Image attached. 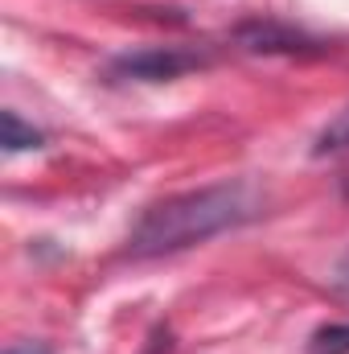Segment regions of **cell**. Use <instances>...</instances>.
Masks as SVG:
<instances>
[{"label":"cell","mask_w":349,"mask_h":354,"mask_svg":"<svg viewBox=\"0 0 349 354\" xmlns=\"http://www.w3.org/2000/svg\"><path fill=\"white\" fill-rule=\"evenodd\" d=\"M337 288H346L349 292V252H346V260L337 264Z\"/></svg>","instance_id":"8"},{"label":"cell","mask_w":349,"mask_h":354,"mask_svg":"<svg viewBox=\"0 0 349 354\" xmlns=\"http://www.w3.org/2000/svg\"><path fill=\"white\" fill-rule=\"evenodd\" d=\"M263 214V194L255 181L235 177V181H214V185H197L173 198L152 202L140 223L128 235V252L132 256H169L185 252L193 243H206L222 231H235L251 218Z\"/></svg>","instance_id":"1"},{"label":"cell","mask_w":349,"mask_h":354,"mask_svg":"<svg viewBox=\"0 0 349 354\" xmlns=\"http://www.w3.org/2000/svg\"><path fill=\"white\" fill-rule=\"evenodd\" d=\"M0 124H4V153H25V149H41V132L33 128V124H25L17 111H4L0 115Z\"/></svg>","instance_id":"5"},{"label":"cell","mask_w":349,"mask_h":354,"mask_svg":"<svg viewBox=\"0 0 349 354\" xmlns=\"http://www.w3.org/2000/svg\"><path fill=\"white\" fill-rule=\"evenodd\" d=\"M312 351L317 354H349V326H325V330H317Z\"/></svg>","instance_id":"6"},{"label":"cell","mask_w":349,"mask_h":354,"mask_svg":"<svg viewBox=\"0 0 349 354\" xmlns=\"http://www.w3.org/2000/svg\"><path fill=\"white\" fill-rule=\"evenodd\" d=\"M317 157H333V153H349V107H341L321 132H317V145H312Z\"/></svg>","instance_id":"4"},{"label":"cell","mask_w":349,"mask_h":354,"mask_svg":"<svg viewBox=\"0 0 349 354\" xmlns=\"http://www.w3.org/2000/svg\"><path fill=\"white\" fill-rule=\"evenodd\" d=\"M4 354H50L46 346H37V342H17V346H8Z\"/></svg>","instance_id":"7"},{"label":"cell","mask_w":349,"mask_h":354,"mask_svg":"<svg viewBox=\"0 0 349 354\" xmlns=\"http://www.w3.org/2000/svg\"><path fill=\"white\" fill-rule=\"evenodd\" d=\"M239 37L247 50H263V54H300L304 50V37L292 29H279V25H247Z\"/></svg>","instance_id":"3"},{"label":"cell","mask_w":349,"mask_h":354,"mask_svg":"<svg viewBox=\"0 0 349 354\" xmlns=\"http://www.w3.org/2000/svg\"><path fill=\"white\" fill-rule=\"evenodd\" d=\"M206 66V54L197 50H181V46H152V50H132L119 54L111 62V71L119 79H144V83H165V79H181L185 71Z\"/></svg>","instance_id":"2"},{"label":"cell","mask_w":349,"mask_h":354,"mask_svg":"<svg viewBox=\"0 0 349 354\" xmlns=\"http://www.w3.org/2000/svg\"><path fill=\"white\" fill-rule=\"evenodd\" d=\"M346 198H349V177H346Z\"/></svg>","instance_id":"9"}]
</instances>
